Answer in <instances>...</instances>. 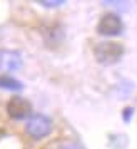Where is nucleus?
I'll return each instance as SVG.
<instances>
[{
    "label": "nucleus",
    "mask_w": 137,
    "mask_h": 149,
    "mask_svg": "<svg viewBox=\"0 0 137 149\" xmlns=\"http://www.w3.org/2000/svg\"><path fill=\"white\" fill-rule=\"evenodd\" d=\"M122 55H124V45L120 42L104 40V42H99L94 47L95 61L104 64V65H112V64L119 62Z\"/></svg>",
    "instance_id": "nucleus-1"
},
{
    "label": "nucleus",
    "mask_w": 137,
    "mask_h": 149,
    "mask_svg": "<svg viewBox=\"0 0 137 149\" xmlns=\"http://www.w3.org/2000/svg\"><path fill=\"white\" fill-rule=\"evenodd\" d=\"M25 131L30 137L34 139H42L50 134L52 131V121L45 114H32L25 124Z\"/></svg>",
    "instance_id": "nucleus-2"
},
{
    "label": "nucleus",
    "mask_w": 137,
    "mask_h": 149,
    "mask_svg": "<svg viewBox=\"0 0 137 149\" xmlns=\"http://www.w3.org/2000/svg\"><path fill=\"white\" fill-rule=\"evenodd\" d=\"M122 27V20L117 14H105L100 17V20L97 24V32L102 35H107V37H112V35L120 34Z\"/></svg>",
    "instance_id": "nucleus-3"
},
{
    "label": "nucleus",
    "mask_w": 137,
    "mask_h": 149,
    "mask_svg": "<svg viewBox=\"0 0 137 149\" xmlns=\"http://www.w3.org/2000/svg\"><path fill=\"white\" fill-rule=\"evenodd\" d=\"M32 112V104L20 95H14L10 97L7 102V114L12 119H25L28 114Z\"/></svg>",
    "instance_id": "nucleus-4"
},
{
    "label": "nucleus",
    "mask_w": 137,
    "mask_h": 149,
    "mask_svg": "<svg viewBox=\"0 0 137 149\" xmlns=\"http://www.w3.org/2000/svg\"><path fill=\"white\" fill-rule=\"evenodd\" d=\"M22 55L17 50H8L3 49L0 50V70H5V72H15L22 69Z\"/></svg>",
    "instance_id": "nucleus-5"
},
{
    "label": "nucleus",
    "mask_w": 137,
    "mask_h": 149,
    "mask_svg": "<svg viewBox=\"0 0 137 149\" xmlns=\"http://www.w3.org/2000/svg\"><path fill=\"white\" fill-rule=\"evenodd\" d=\"M0 89H7V91H20L22 82L15 81L8 75H0Z\"/></svg>",
    "instance_id": "nucleus-6"
},
{
    "label": "nucleus",
    "mask_w": 137,
    "mask_h": 149,
    "mask_svg": "<svg viewBox=\"0 0 137 149\" xmlns=\"http://www.w3.org/2000/svg\"><path fill=\"white\" fill-rule=\"evenodd\" d=\"M39 3L44 5V7H60L65 2H64V0H40Z\"/></svg>",
    "instance_id": "nucleus-7"
},
{
    "label": "nucleus",
    "mask_w": 137,
    "mask_h": 149,
    "mask_svg": "<svg viewBox=\"0 0 137 149\" xmlns=\"http://www.w3.org/2000/svg\"><path fill=\"white\" fill-rule=\"evenodd\" d=\"M104 5H110V7H116V8H120V10H125L129 7L127 2H104Z\"/></svg>",
    "instance_id": "nucleus-8"
},
{
    "label": "nucleus",
    "mask_w": 137,
    "mask_h": 149,
    "mask_svg": "<svg viewBox=\"0 0 137 149\" xmlns=\"http://www.w3.org/2000/svg\"><path fill=\"white\" fill-rule=\"evenodd\" d=\"M130 114H132V109H125V114H124V119H125V121H127V119H129L130 117Z\"/></svg>",
    "instance_id": "nucleus-9"
},
{
    "label": "nucleus",
    "mask_w": 137,
    "mask_h": 149,
    "mask_svg": "<svg viewBox=\"0 0 137 149\" xmlns=\"http://www.w3.org/2000/svg\"><path fill=\"white\" fill-rule=\"evenodd\" d=\"M62 149H80V148H77L75 144H67V146H64Z\"/></svg>",
    "instance_id": "nucleus-10"
}]
</instances>
